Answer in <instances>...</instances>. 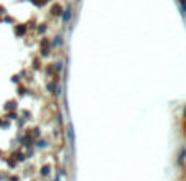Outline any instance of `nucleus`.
<instances>
[]
</instances>
